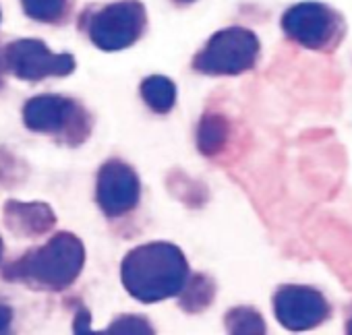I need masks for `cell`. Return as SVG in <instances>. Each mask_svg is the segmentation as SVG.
<instances>
[{
    "instance_id": "6da1fadb",
    "label": "cell",
    "mask_w": 352,
    "mask_h": 335,
    "mask_svg": "<svg viewBox=\"0 0 352 335\" xmlns=\"http://www.w3.org/2000/svg\"><path fill=\"white\" fill-rule=\"evenodd\" d=\"M122 286L141 302H160L181 294L189 279L183 251L170 242H149L133 249L120 267Z\"/></svg>"
},
{
    "instance_id": "7a4b0ae2",
    "label": "cell",
    "mask_w": 352,
    "mask_h": 335,
    "mask_svg": "<svg viewBox=\"0 0 352 335\" xmlns=\"http://www.w3.org/2000/svg\"><path fill=\"white\" fill-rule=\"evenodd\" d=\"M85 265L83 242L67 232L56 234L44 246L32 251L17 263V275L32 279L38 286L50 290H63L71 286Z\"/></svg>"
},
{
    "instance_id": "3957f363",
    "label": "cell",
    "mask_w": 352,
    "mask_h": 335,
    "mask_svg": "<svg viewBox=\"0 0 352 335\" xmlns=\"http://www.w3.org/2000/svg\"><path fill=\"white\" fill-rule=\"evenodd\" d=\"M284 34L307 50L329 52L346 36L344 19L323 3H298L282 17Z\"/></svg>"
},
{
    "instance_id": "277c9868",
    "label": "cell",
    "mask_w": 352,
    "mask_h": 335,
    "mask_svg": "<svg viewBox=\"0 0 352 335\" xmlns=\"http://www.w3.org/2000/svg\"><path fill=\"white\" fill-rule=\"evenodd\" d=\"M259 46L261 44L251 30L228 27L212 36L206 48L195 56L193 67L204 75H241L255 67Z\"/></svg>"
},
{
    "instance_id": "5b68a950",
    "label": "cell",
    "mask_w": 352,
    "mask_h": 335,
    "mask_svg": "<svg viewBox=\"0 0 352 335\" xmlns=\"http://www.w3.org/2000/svg\"><path fill=\"white\" fill-rule=\"evenodd\" d=\"M145 27V9L137 0H120V3L104 7L89 23L91 42L108 52L124 50L133 46Z\"/></svg>"
},
{
    "instance_id": "8992f818",
    "label": "cell",
    "mask_w": 352,
    "mask_h": 335,
    "mask_svg": "<svg viewBox=\"0 0 352 335\" xmlns=\"http://www.w3.org/2000/svg\"><path fill=\"white\" fill-rule=\"evenodd\" d=\"M274 314L288 331H311L331 316V306L317 288L286 284L274 294Z\"/></svg>"
},
{
    "instance_id": "52a82bcc",
    "label": "cell",
    "mask_w": 352,
    "mask_h": 335,
    "mask_svg": "<svg viewBox=\"0 0 352 335\" xmlns=\"http://www.w3.org/2000/svg\"><path fill=\"white\" fill-rule=\"evenodd\" d=\"M5 62L19 79L25 81L65 77L75 69V58L71 54H54L40 40L13 42L5 52Z\"/></svg>"
},
{
    "instance_id": "ba28073f",
    "label": "cell",
    "mask_w": 352,
    "mask_h": 335,
    "mask_svg": "<svg viewBox=\"0 0 352 335\" xmlns=\"http://www.w3.org/2000/svg\"><path fill=\"white\" fill-rule=\"evenodd\" d=\"M98 203L110 218L129 213L139 201V178L131 165L112 159L100 168L98 174Z\"/></svg>"
},
{
    "instance_id": "9c48e42d",
    "label": "cell",
    "mask_w": 352,
    "mask_h": 335,
    "mask_svg": "<svg viewBox=\"0 0 352 335\" xmlns=\"http://www.w3.org/2000/svg\"><path fill=\"white\" fill-rule=\"evenodd\" d=\"M75 104L63 95H40L25 104L23 120L36 132H56L67 126Z\"/></svg>"
},
{
    "instance_id": "30bf717a",
    "label": "cell",
    "mask_w": 352,
    "mask_h": 335,
    "mask_svg": "<svg viewBox=\"0 0 352 335\" xmlns=\"http://www.w3.org/2000/svg\"><path fill=\"white\" fill-rule=\"evenodd\" d=\"M7 226L21 236H38L54 226V211L46 203H17L11 201L5 207Z\"/></svg>"
},
{
    "instance_id": "8fae6325",
    "label": "cell",
    "mask_w": 352,
    "mask_h": 335,
    "mask_svg": "<svg viewBox=\"0 0 352 335\" xmlns=\"http://www.w3.org/2000/svg\"><path fill=\"white\" fill-rule=\"evenodd\" d=\"M228 132H230V124L228 120L218 114V112H208L201 122H199V130H197V145L199 151L204 155H218L228 141Z\"/></svg>"
},
{
    "instance_id": "7c38bea8",
    "label": "cell",
    "mask_w": 352,
    "mask_h": 335,
    "mask_svg": "<svg viewBox=\"0 0 352 335\" xmlns=\"http://www.w3.org/2000/svg\"><path fill=\"white\" fill-rule=\"evenodd\" d=\"M141 95L151 110L164 114V112L172 110V106L176 102V87L170 79L155 75L141 83Z\"/></svg>"
},
{
    "instance_id": "4fadbf2b",
    "label": "cell",
    "mask_w": 352,
    "mask_h": 335,
    "mask_svg": "<svg viewBox=\"0 0 352 335\" xmlns=\"http://www.w3.org/2000/svg\"><path fill=\"white\" fill-rule=\"evenodd\" d=\"M224 325L228 333H236V335H259L267 331L263 316L259 314V310L251 306L230 308L228 314L224 316Z\"/></svg>"
},
{
    "instance_id": "5bb4252c",
    "label": "cell",
    "mask_w": 352,
    "mask_h": 335,
    "mask_svg": "<svg viewBox=\"0 0 352 335\" xmlns=\"http://www.w3.org/2000/svg\"><path fill=\"white\" fill-rule=\"evenodd\" d=\"M183 290H185L183 306L189 308L191 312H199V310L208 308L214 300V294H216L214 281L206 275H195L191 281L187 279Z\"/></svg>"
},
{
    "instance_id": "9a60e30c",
    "label": "cell",
    "mask_w": 352,
    "mask_h": 335,
    "mask_svg": "<svg viewBox=\"0 0 352 335\" xmlns=\"http://www.w3.org/2000/svg\"><path fill=\"white\" fill-rule=\"evenodd\" d=\"M21 3H23V11L32 19L44 23L58 21L67 7V0H21Z\"/></svg>"
},
{
    "instance_id": "2e32d148",
    "label": "cell",
    "mask_w": 352,
    "mask_h": 335,
    "mask_svg": "<svg viewBox=\"0 0 352 335\" xmlns=\"http://www.w3.org/2000/svg\"><path fill=\"white\" fill-rule=\"evenodd\" d=\"M108 333H153V329L143 316L124 314L108 327Z\"/></svg>"
},
{
    "instance_id": "e0dca14e",
    "label": "cell",
    "mask_w": 352,
    "mask_h": 335,
    "mask_svg": "<svg viewBox=\"0 0 352 335\" xmlns=\"http://www.w3.org/2000/svg\"><path fill=\"white\" fill-rule=\"evenodd\" d=\"M75 331L77 333H83V331H89V325H91V316H89V312L83 308V310H79V314H77V319H75Z\"/></svg>"
},
{
    "instance_id": "ac0fdd59",
    "label": "cell",
    "mask_w": 352,
    "mask_h": 335,
    "mask_svg": "<svg viewBox=\"0 0 352 335\" xmlns=\"http://www.w3.org/2000/svg\"><path fill=\"white\" fill-rule=\"evenodd\" d=\"M11 321H13V312H11V308H9V306H0V333L9 329Z\"/></svg>"
},
{
    "instance_id": "d6986e66",
    "label": "cell",
    "mask_w": 352,
    "mask_h": 335,
    "mask_svg": "<svg viewBox=\"0 0 352 335\" xmlns=\"http://www.w3.org/2000/svg\"><path fill=\"white\" fill-rule=\"evenodd\" d=\"M346 333H352V316L346 321Z\"/></svg>"
},
{
    "instance_id": "ffe728a7",
    "label": "cell",
    "mask_w": 352,
    "mask_h": 335,
    "mask_svg": "<svg viewBox=\"0 0 352 335\" xmlns=\"http://www.w3.org/2000/svg\"><path fill=\"white\" fill-rule=\"evenodd\" d=\"M0 257H3V238H0Z\"/></svg>"
},
{
    "instance_id": "44dd1931",
    "label": "cell",
    "mask_w": 352,
    "mask_h": 335,
    "mask_svg": "<svg viewBox=\"0 0 352 335\" xmlns=\"http://www.w3.org/2000/svg\"><path fill=\"white\" fill-rule=\"evenodd\" d=\"M176 3H193V0H176Z\"/></svg>"
}]
</instances>
